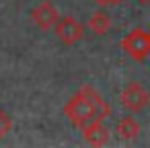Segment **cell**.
I'll return each instance as SVG.
<instances>
[{
  "instance_id": "cell-9",
  "label": "cell",
  "mask_w": 150,
  "mask_h": 148,
  "mask_svg": "<svg viewBox=\"0 0 150 148\" xmlns=\"http://www.w3.org/2000/svg\"><path fill=\"white\" fill-rule=\"evenodd\" d=\"M11 130H13V119H11V115H8L6 111L0 109V140L6 138V134H11Z\"/></svg>"
},
{
  "instance_id": "cell-6",
  "label": "cell",
  "mask_w": 150,
  "mask_h": 148,
  "mask_svg": "<svg viewBox=\"0 0 150 148\" xmlns=\"http://www.w3.org/2000/svg\"><path fill=\"white\" fill-rule=\"evenodd\" d=\"M82 136H84L86 144H91V146H105L109 142V130L105 127L103 119H97V121L88 123L86 127H82Z\"/></svg>"
},
{
  "instance_id": "cell-10",
  "label": "cell",
  "mask_w": 150,
  "mask_h": 148,
  "mask_svg": "<svg viewBox=\"0 0 150 148\" xmlns=\"http://www.w3.org/2000/svg\"><path fill=\"white\" fill-rule=\"evenodd\" d=\"M95 4H99V6H115L117 0H95Z\"/></svg>"
},
{
  "instance_id": "cell-1",
  "label": "cell",
  "mask_w": 150,
  "mask_h": 148,
  "mask_svg": "<svg viewBox=\"0 0 150 148\" xmlns=\"http://www.w3.org/2000/svg\"><path fill=\"white\" fill-rule=\"evenodd\" d=\"M64 115L76 125V127H86L88 123L97 119H107L111 115V107L103 97L88 84L80 86V91L64 105Z\"/></svg>"
},
{
  "instance_id": "cell-11",
  "label": "cell",
  "mask_w": 150,
  "mask_h": 148,
  "mask_svg": "<svg viewBox=\"0 0 150 148\" xmlns=\"http://www.w3.org/2000/svg\"><path fill=\"white\" fill-rule=\"evenodd\" d=\"M138 2H140V4H144V6H146V4H150V0H138Z\"/></svg>"
},
{
  "instance_id": "cell-3",
  "label": "cell",
  "mask_w": 150,
  "mask_h": 148,
  "mask_svg": "<svg viewBox=\"0 0 150 148\" xmlns=\"http://www.w3.org/2000/svg\"><path fill=\"white\" fill-rule=\"evenodd\" d=\"M56 37L64 43V45H74L84 37V27L74 19V17H62L56 27H54Z\"/></svg>"
},
{
  "instance_id": "cell-8",
  "label": "cell",
  "mask_w": 150,
  "mask_h": 148,
  "mask_svg": "<svg viewBox=\"0 0 150 148\" xmlns=\"http://www.w3.org/2000/svg\"><path fill=\"white\" fill-rule=\"evenodd\" d=\"M88 29H91L95 35H105V33L111 29V17H109L107 13H103V11L91 15V19H88Z\"/></svg>"
},
{
  "instance_id": "cell-2",
  "label": "cell",
  "mask_w": 150,
  "mask_h": 148,
  "mask_svg": "<svg viewBox=\"0 0 150 148\" xmlns=\"http://www.w3.org/2000/svg\"><path fill=\"white\" fill-rule=\"evenodd\" d=\"M121 47L132 60L146 62V58L150 56V33L138 27L121 39Z\"/></svg>"
},
{
  "instance_id": "cell-4",
  "label": "cell",
  "mask_w": 150,
  "mask_h": 148,
  "mask_svg": "<svg viewBox=\"0 0 150 148\" xmlns=\"http://www.w3.org/2000/svg\"><path fill=\"white\" fill-rule=\"evenodd\" d=\"M148 103H150V93L140 82H129L121 93V105L132 113L142 111Z\"/></svg>"
},
{
  "instance_id": "cell-7",
  "label": "cell",
  "mask_w": 150,
  "mask_h": 148,
  "mask_svg": "<svg viewBox=\"0 0 150 148\" xmlns=\"http://www.w3.org/2000/svg\"><path fill=\"white\" fill-rule=\"evenodd\" d=\"M115 132H117V136L121 138V140H136L138 138V134H140V123L134 119V117H121L119 121H117V125H115Z\"/></svg>"
},
{
  "instance_id": "cell-5",
  "label": "cell",
  "mask_w": 150,
  "mask_h": 148,
  "mask_svg": "<svg viewBox=\"0 0 150 148\" xmlns=\"http://www.w3.org/2000/svg\"><path fill=\"white\" fill-rule=\"evenodd\" d=\"M31 19H33V23H35L41 31H50V29H54L56 23L60 21V13H58V8L54 6V2L45 0V2L37 4V6L31 11Z\"/></svg>"
}]
</instances>
